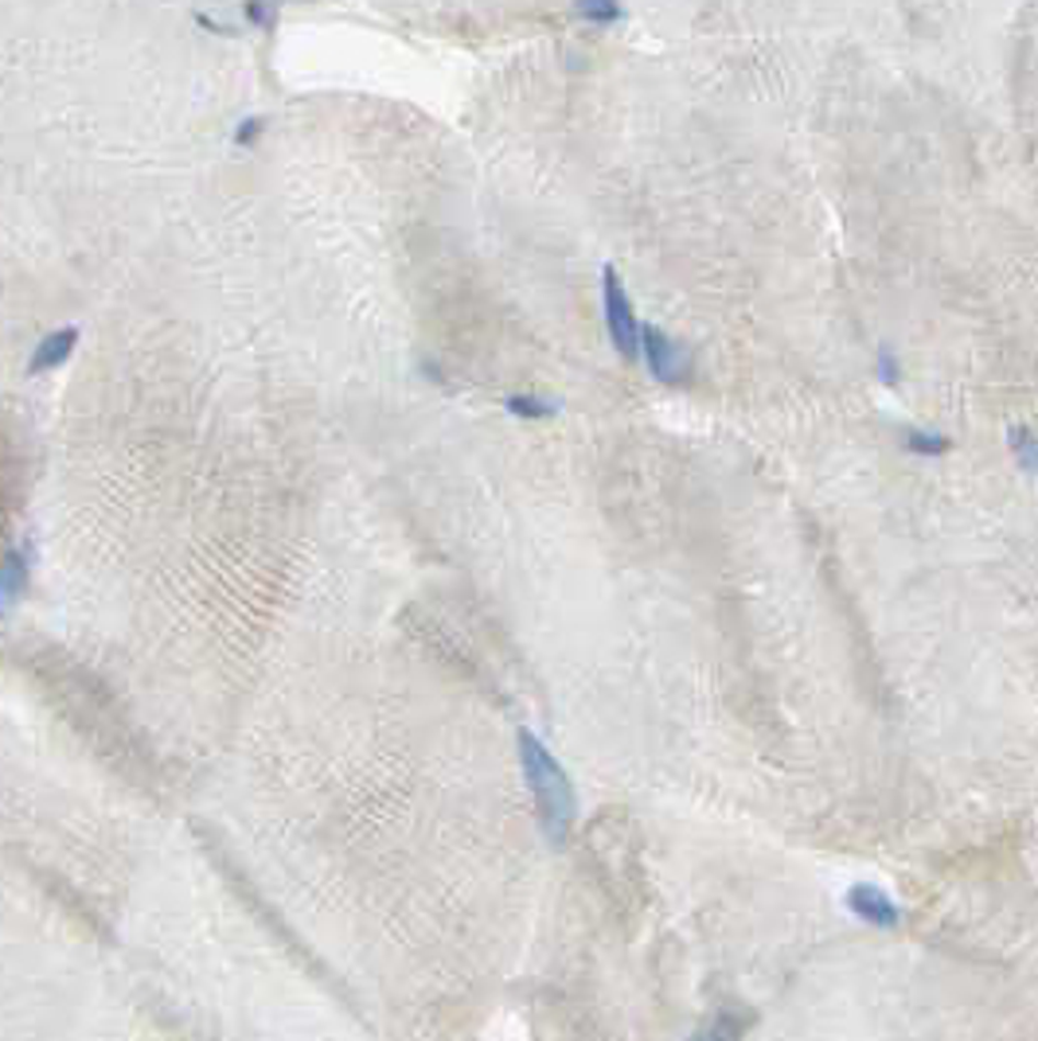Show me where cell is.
<instances>
[{
	"mask_svg": "<svg viewBox=\"0 0 1038 1041\" xmlns=\"http://www.w3.org/2000/svg\"><path fill=\"white\" fill-rule=\"evenodd\" d=\"M519 765H523L528 788L535 796L539 828H543L546 843L563 846L566 835H570L574 816H578V796H574L570 776L558 765V756L531 730H519Z\"/></svg>",
	"mask_w": 1038,
	"mask_h": 1041,
	"instance_id": "cell-1",
	"label": "cell"
},
{
	"mask_svg": "<svg viewBox=\"0 0 1038 1041\" xmlns=\"http://www.w3.org/2000/svg\"><path fill=\"white\" fill-rule=\"evenodd\" d=\"M601 304H606V328L613 347H618V356L641 359V328L645 324L636 321L633 297L625 293V281H621L613 266L601 269Z\"/></svg>",
	"mask_w": 1038,
	"mask_h": 1041,
	"instance_id": "cell-2",
	"label": "cell"
},
{
	"mask_svg": "<svg viewBox=\"0 0 1038 1041\" xmlns=\"http://www.w3.org/2000/svg\"><path fill=\"white\" fill-rule=\"evenodd\" d=\"M641 359L648 363V374L664 386L683 383V379L691 374L688 347H683L680 339H671L664 328H656V324H645V328H641Z\"/></svg>",
	"mask_w": 1038,
	"mask_h": 1041,
	"instance_id": "cell-3",
	"label": "cell"
},
{
	"mask_svg": "<svg viewBox=\"0 0 1038 1041\" xmlns=\"http://www.w3.org/2000/svg\"><path fill=\"white\" fill-rule=\"evenodd\" d=\"M847 909L860 921L878 925V928H895L898 921H902V913H898L895 901L878 890V886H867V881H860V886H851V890H847Z\"/></svg>",
	"mask_w": 1038,
	"mask_h": 1041,
	"instance_id": "cell-4",
	"label": "cell"
},
{
	"mask_svg": "<svg viewBox=\"0 0 1038 1041\" xmlns=\"http://www.w3.org/2000/svg\"><path fill=\"white\" fill-rule=\"evenodd\" d=\"M74 344H79V328H74V324L47 332L36 344V351H32V359H27V374H47L55 371V367H64L67 359H71Z\"/></svg>",
	"mask_w": 1038,
	"mask_h": 1041,
	"instance_id": "cell-5",
	"label": "cell"
},
{
	"mask_svg": "<svg viewBox=\"0 0 1038 1041\" xmlns=\"http://www.w3.org/2000/svg\"><path fill=\"white\" fill-rule=\"evenodd\" d=\"M27 581H32V551H27L24 543L9 546V554H4V566H0V601H4V609H16V601L24 597Z\"/></svg>",
	"mask_w": 1038,
	"mask_h": 1041,
	"instance_id": "cell-6",
	"label": "cell"
},
{
	"mask_svg": "<svg viewBox=\"0 0 1038 1041\" xmlns=\"http://www.w3.org/2000/svg\"><path fill=\"white\" fill-rule=\"evenodd\" d=\"M574 12L590 27H618L625 20L621 0H574Z\"/></svg>",
	"mask_w": 1038,
	"mask_h": 1041,
	"instance_id": "cell-7",
	"label": "cell"
},
{
	"mask_svg": "<svg viewBox=\"0 0 1038 1041\" xmlns=\"http://www.w3.org/2000/svg\"><path fill=\"white\" fill-rule=\"evenodd\" d=\"M504 406H508V414H516V418H555L558 414V402L539 398V394H508Z\"/></svg>",
	"mask_w": 1038,
	"mask_h": 1041,
	"instance_id": "cell-8",
	"label": "cell"
},
{
	"mask_svg": "<svg viewBox=\"0 0 1038 1041\" xmlns=\"http://www.w3.org/2000/svg\"><path fill=\"white\" fill-rule=\"evenodd\" d=\"M742 1030H746L742 1018H735V1015H730V1010H723V1015L715 1018V1026H707V1030H699L691 1041H738V1038H742Z\"/></svg>",
	"mask_w": 1038,
	"mask_h": 1041,
	"instance_id": "cell-9",
	"label": "cell"
},
{
	"mask_svg": "<svg viewBox=\"0 0 1038 1041\" xmlns=\"http://www.w3.org/2000/svg\"><path fill=\"white\" fill-rule=\"evenodd\" d=\"M906 449L922 456H941V453H949V437L930 433V429H910V433H906Z\"/></svg>",
	"mask_w": 1038,
	"mask_h": 1041,
	"instance_id": "cell-10",
	"label": "cell"
},
{
	"mask_svg": "<svg viewBox=\"0 0 1038 1041\" xmlns=\"http://www.w3.org/2000/svg\"><path fill=\"white\" fill-rule=\"evenodd\" d=\"M1012 453L1019 456V464L1027 472H1038V437L1027 429H1012Z\"/></svg>",
	"mask_w": 1038,
	"mask_h": 1041,
	"instance_id": "cell-11",
	"label": "cell"
},
{
	"mask_svg": "<svg viewBox=\"0 0 1038 1041\" xmlns=\"http://www.w3.org/2000/svg\"><path fill=\"white\" fill-rule=\"evenodd\" d=\"M246 20L254 27H274V4L269 0H246Z\"/></svg>",
	"mask_w": 1038,
	"mask_h": 1041,
	"instance_id": "cell-12",
	"label": "cell"
},
{
	"mask_svg": "<svg viewBox=\"0 0 1038 1041\" xmlns=\"http://www.w3.org/2000/svg\"><path fill=\"white\" fill-rule=\"evenodd\" d=\"M262 134V117H246V122H239V129H234V144L239 149H246V144H254Z\"/></svg>",
	"mask_w": 1038,
	"mask_h": 1041,
	"instance_id": "cell-13",
	"label": "cell"
},
{
	"mask_svg": "<svg viewBox=\"0 0 1038 1041\" xmlns=\"http://www.w3.org/2000/svg\"><path fill=\"white\" fill-rule=\"evenodd\" d=\"M878 379H883V383H898V359L890 347L878 351Z\"/></svg>",
	"mask_w": 1038,
	"mask_h": 1041,
	"instance_id": "cell-14",
	"label": "cell"
}]
</instances>
